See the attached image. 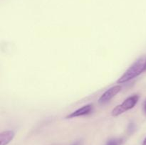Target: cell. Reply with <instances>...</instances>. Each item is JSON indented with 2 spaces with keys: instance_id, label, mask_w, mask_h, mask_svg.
I'll list each match as a JSON object with an SVG mask.
<instances>
[{
  "instance_id": "8992f818",
  "label": "cell",
  "mask_w": 146,
  "mask_h": 145,
  "mask_svg": "<svg viewBox=\"0 0 146 145\" xmlns=\"http://www.w3.org/2000/svg\"><path fill=\"white\" fill-rule=\"evenodd\" d=\"M121 140L118 139H111L107 142L106 145H121Z\"/></svg>"
},
{
  "instance_id": "7a4b0ae2",
  "label": "cell",
  "mask_w": 146,
  "mask_h": 145,
  "mask_svg": "<svg viewBox=\"0 0 146 145\" xmlns=\"http://www.w3.org/2000/svg\"><path fill=\"white\" fill-rule=\"evenodd\" d=\"M139 100V95H133L125 99L121 105H118L113 108L111 112V115L113 117H117L121 114L130 110L135 107V105L138 103Z\"/></svg>"
},
{
  "instance_id": "ba28073f",
  "label": "cell",
  "mask_w": 146,
  "mask_h": 145,
  "mask_svg": "<svg viewBox=\"0 0 146 145\" xmlns=\"http://www.w3.org/2000/svg\"><path fill=\"white\" fill-rule=\"evenodd\" d=\"M144 112H145V113H146V101H145V103H144Z\"/></svg>"
},
{
  "instance_id": "3957f363",
  "label": "cell",
  "mask_w": 146,
  "mask_h": 145,
  "mask_svg": "<svg viewBox=\"0 0 146 145\" xmlns=\"http://www.w3.org/2000/svg\"><path fill=\"white\" fill-rule=\"evenodd\" d=\"M121 86L119 85L110 88L100 97V98L98 99V103L101 104V105H104V104L108 102L121 91Z\"/></svg>"
},
{
  "instance_id": "6da1fadb",
  "label": "cell",
  "mask_w": 146,
  "mask_h": 145,
  "mask_svg": "<svg viewBox=\"0 0 146 145\" xmlns=\"http://www.w3.org/2000/svg\"><path fill=\"white\" fill-rule=\"evenodd\" d=\"M146 63V57L142 56L135 61L128 70L118 78L117 80L118 84H123L128 82L131 80L133 79L135 77L138 76L140 74L144 71L145 65Z\"/></svg>"
},
{
  "instance_id": "30bf717a",
  "label": "cell",
  "mask_w": 146,
  "mask_h": 145,
  "mask_svg": "<svg viewBox=\"0 0 146 145\" xmlns=\"http://www.w3.org/2000/svg\"><path fill=\"white\" fill-rule=\"evenodd\" d=\"M144 71H146V63H145V68H144Z\"/></svg>"
},
{
  "instance_id": "52a82bcc",
  "label": "cell",
  "mask_w": 146,
  "mask_h": 145,
  "mask_svg": "<svg viewBox=\"0 0 146 145\" xmlns=\"http://www.w3.org/2000/svg\"><path fill=\"white\" fill-rule=\"evenodd\" d=\"M72 145H81V142H79V141H78V142H76L75 143L73 144Z\"/></svg>"
},
{
  "instance_id": "9c48e42d",
  "label": "cell",
  "mask_w": 146,
  "mask_h": 145,
  "mask_svg": "<svg viewBox=\"0 0 146 145\" xmlns=\"http://www.w3.org/2000/svg\"><path fill=\"white\" fill-rule=\"evenodd\" d=\"M142 145H146V137L145 138V139H144V141H143V142Z\"/></svg>"
},
{
  "instance_id": "277c9868",
  "label": "cell",
  "mask_w": 146,
  "mask_h": 145,
  "mask_svg": "<svg viewBox=\"0 0 146 145\" xmlns=\"http://www.w3.org/2000/svg\"><path fill=\"white\" fill-rule=\"evenodd\" d=\"M93 110V105L92 104H88V105L83 106L82 107L79 108V109H76L74 112H71L68 115H67V119H71V118L77 117L84 116V115H89Z\"/></svg>"
},
{
  "instance_id": "5b68a950",
  "label": "cell",
  "mask_w": 146,
  "mask_h": 145,
  "mask_svg": "<svg viewBox=\"0 0 146 145\" xmlns=\"http://www.w3.org/2000/svg\"><path fill=\"white\" fill-rule=\"evenodd\" d=\"M14 132L12 130H7L0 134V145H7L14 137Z\"/></svg>"
}]
</instances>
